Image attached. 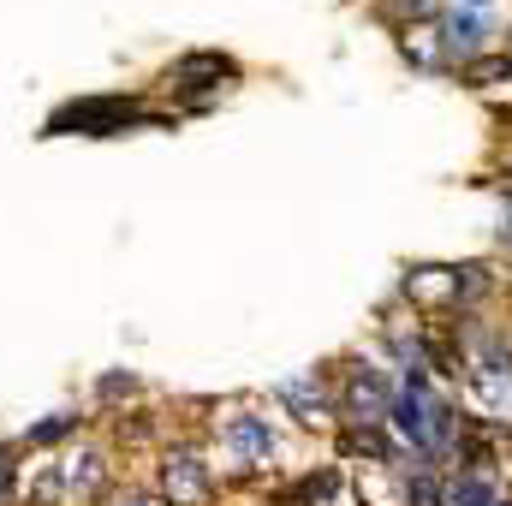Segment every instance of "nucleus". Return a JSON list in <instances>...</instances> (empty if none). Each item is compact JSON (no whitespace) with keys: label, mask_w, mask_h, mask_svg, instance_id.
Returning <instances> with one entry per match:
<instances>
[{"label":"nucleus","mask_w":512,"mask_h":506,"mask_svg":"<svg viewBox=\"0 0 512 506\" xmlns=\"http://www.w3.org/2000/svg\"><path fill=\"white\" fill-rule=\"evenodd\" d=\"M131 387H137L131 376H102V381H96V393H102V399H120V393H131Z\"/></svg>","instance_id":"f8f14e48"},{"label":"nucleus","mask_w":512,"mask_h":506,"mask_svg":"<svg viewBox=\"0 0 512 506\" xmlns=\"http://www.w3.org/2000/svg\"><path fill=\"white\" fill-rule=\"evenodd\" d=\"M280 399H286V405H298V417H304V423H316V417H322V387H316L310 376L286 381V387H280Z\"/></svg>","instance_id":"6e6552de"},{"label":"nucleus","mask_w":512,"mask_h":506,"mask_svg":"<svg viewBox=\"0 0 512 506\" xmlns=\"http://www.w3.org/2000/svg\"><path fill=\"white\" fill-rule=\"evenodd\" d=\"M102 483H108V459H102L96 447H78V453H66L60 465L42 471L36 495H42V501H90Z\"/></svg>","instance_id":"7ed1b4c3"},{"label":"nucleus","mask_w":512,"mask_h":506,"mask_svg":"<svg viewBox=\"0 0 512 506\" xmlns=\"http://www.w3.org/2000/svg\"><path fill=\"white\" fill-rule=\"evenodd\" d=\"M221 441H227V453L233 459H245V465H268L274 459V423L268 417H256V411H233L227 423H221Z\"/></svg>","instance_id":"39448f33"},{"label":"nucleus","mask_w":512,"mask_h":506,"mask_svg":"<svg viewBox=\"0 0 512 506\" xmlns=\"http://www.w3.org/2000/svg\"><path fill=\"white\" fill-rule=\"evenodd\" d=\"M12 489H18V465H12V453L0 447V506L12 501Z\"/></svg>","instance_id":"9b49d317"},{"label":"nucleus","mask_w":512,"mask_h":506,"mask_svg":"<svg viewBox=\"0 0 512 506\" xmlns=\"http://www.w3.org/2000/svg\"><path fill=\"white\" fill-rule=\"evenodd\" d=\"M66 435H78V411H54V417L36 423L24 441H30V447H54V441H66Z\"/></svg>","instance_id":"1a4fd4ad"},{"label":"nucleus","mask_w":512,"mask_h":506,"mask_svg":"<svg viewBox=\"0 0 512 506\" xmlns=\"http://www.w3.org/2000/svg\"><path fill=\"white\" fill-rule=\"evenodd\" d=\"M441 42H447L459 60H477V48H483V12H477V6H465V12H447V24H441Z\"/></svg>","instance_id":"0eeeda50"},{"label":"nucleus","mask_w":512,"mask_h":506,"mask_svg":"<svg viewBox=\"0 0 512 506\" xmlns=\"http://www.w3.org/2000/svg\"><path fill=\"white\" fill-rule=\"evenodd\" d=\"M453 501H459V506H495L501 495H495V489H489L483 477H465V483L453 489Z\"/></svg>","instance_id":"9d476101"},{"label":"nucleus","mask_w":512,"mask_h":506,"mask_svg":"<svg viewBox=\"0 0 512 506\" xmlns=\"http://www.w3.org/2000/svg\"><path fill=\"white\" fill-rule=\"evenodd\" d=\"M387 417H393V429H399L411 447H423V453H435V447H447V441H453V411L429 393V381H423V376H405L399 387H393Z\"/></svg>","instance_id":"f257e3e1"},{"label":"nucleus","mask_w":512,"mask_h":506,"mask_svg":"<svg viewBox=\"0 0 512 506\" xmlns=\"http://www.w3.org/2000/svg\"><path fill=\"white\" fill-rule=\"evenodd\" d=\"M143 114H137V102L126 96H84V102H66L54 120H48V137H114V131L137 126Z\"/></svg>","instance_id":"f03ea898"},{"label":"nucleus","mask_w":512,"mask_h":506,"mask_svg":"<svg viewBox=\"0 0 512 506\" xmlns=\"http://www.w3.org/2000/svg\"><path fill=\"white\" fill-rule=\"evenodd\" d=\"M209 489H215V477H209V465L191 447H179V453L161 459V501L167 506H203Z\"/></svg>","instance_id":"20e7f679"},{"label":"nucleus","mask_w":512,"mask_h":506,"mask_svg":"<svg viewBox=\"0 0 512 506\" xmlns=\"http://www.w3.org/2000/svg\"><path fill=\"white\" fill-rule=\"evenodd\" d=\"M346 405H352L358 423H376V417H387V405H393V387L376 370H352L346 376Z\"/></svg>","instance_id":"423d86ee"},{"label":"nucleus","mask_w":512,"mask_h":506,"mask_svg":"<svg viewBox=\"0 0 512 506\" xmlns=\"http://www.w3.org/2000/svg\"><path fill=\"white\" fill-rule=\"evenodd\" d=\"M495 506H512V501H495Z\"/></svg>","instance_id":"4468645a"},{"label":"nucleus","mask_w":512,"mask_h":506,"mask_svg":"<svg viewBox=\"0 0 512 506\" xmlns=\"http://www.w3.org/2000/svg\"><path fill=\"white\" fill-rule=\"evenodd\" d=\"M114 506H167V501H155V495H120Z\"/></svg>","instance_id":"ddd939ff"}]
</instances>
